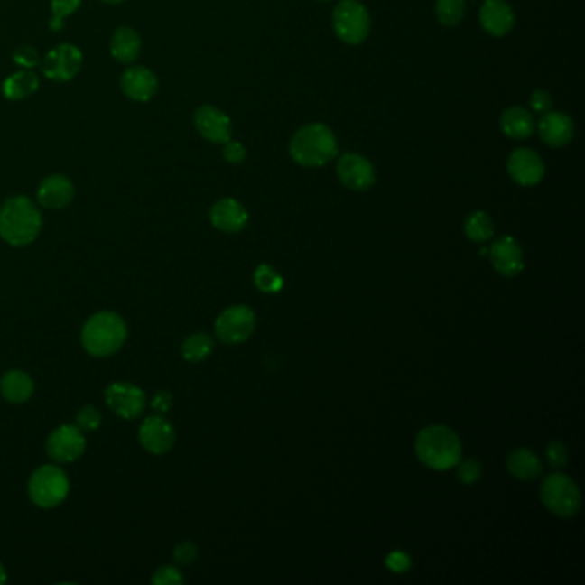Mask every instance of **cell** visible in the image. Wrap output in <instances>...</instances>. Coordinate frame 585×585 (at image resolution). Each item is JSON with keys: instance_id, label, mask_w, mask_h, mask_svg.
Returning a JSON list of instances; mask_svg holds the SVG:
<instances>
[{"instance_id": "6da1fadb", "label": "cell", "mask_w": 585, "mask_h": 585, "mask_svg": "<svg viewBox=\"0 0 585 585\" xmlns=\"http://www.w3.org/2000/svg\"><path fill=\"white\" fill-rule=\"evenodd\" d=\"M415 455L432 470H448L462 460V441L448 426H428L415 438Z\"/></svg>"}, {"instance_id": "7a4b0ae2", "label": "cell", "mask_w": 585, "mask_h": 585, "mask_svg": "<svg viewBox=\"0 0 585 585\" xmlns=\"http://www.w3.org/2000/svg\"><path fill=\"white\" fill-rule=\"evenodd\" d=\"M42 230V215L26 196H14L0 207V237L11 246H28Z\"/></svg>"}, {"instance_id": "3957f363", "label": "cell", "mask_w": 585, "mask_h": 585, "mask_svg": "<svg viewBox=\"0 0 585 585\" xmlns=\"http://www.w3.org/2000/svg\"><path fill=\"white\" fill-rule=\"evenodd\" d=\"M291 156L301 167H321L339 153L333 131L320 122L302 125L291 139Z\"/></svg>"}, {"instance_id": "277c9868", "label": "cell", "mask_w": 585, "mask_h": 585, "mask_svg": "<svg viewBox=\"0 0 585 585\" xmlns=\"http://www.w3.org/2000/svg\"><path fill=\"white\" fill-rule=\"evenodd\" d=\"M127 339V327L119 314L104 311L93 314L83 327L81 342L93 358L116 354Z\"/></svg>"}, {"instance_id": "5b68a950", "label": "cell", "mask_w": 585, "mask_h": 585, "mask_svg": "<svg viewBox=\"0 0 585 585\" xmlns=\"http://www.w3.org/2000/svg\"><path fill=\"white\" fill-rule=\"evenodd\" d=\"M541 501L551 514L571 518L579 514L582 506V495L570 476L554 472L546 476L541 484Z\"/></svg>"}, {"instance_id": "8992f818", "label": "cell", "mask_w": 585, "mask_h": 585, "mask_svg": "<svg viewBox=\"0 0 585 585\" xmlns=\"http://www.w3.org/2000/svg\"><path fill=\"white\" fill-rule=\"evenodd\" d=\"M28 493L36 506L53 508L60 505L70 493L68 476L57 465H43L32 476Z\"/></svg>"}, {"instance_id": "52a82bcc", "label": "cell", "mask_w": 585, "mask_h": 585, "mask_svg": "<svg viewBox=\"0 0 585 585\" xmlns=\"http://www.w3.org/2000/svg\"><path fill=\"white\" fill-rule=\"evenodd\" d=\"M333 30L347 45H359L371 30V18L359 0H342L333 9Z\"/></svg>"}, {"instance_id": "ba28073f", "label": "cell", "mask_w": 585, "mask_h": 585, "mask_svg": "<svg viewBox=\"0 0 585 585\" xmlns=\"http://www.w3.org/2000/svg\"><path fill=\"white\" fill-rule=\"evenodd\" d=\"M256 330V314L249 306H232L217 318L215 333L224 344H242Z\"/></svg>"}, {"instance_id": "9c48e42d", "label": "cell", "mask_w": 585, "mask_h": 585, "mask_svg": "<svg viewBox=\"0 0 585 585\" xmlns=\"http://www.w3.org/2000/svg\"><path fill=\"white\" fill-rule=\"evenodd\" d=\"M85 448H87V440L83 436V431L70 424L57 428L49 436L47 441L49 457L60 464H70L78 460L85 453Z\"/></svg>"}, {"instance_id": "30bf717a", "label": "cell", "mask_w": 585, "mask_h": 585, "mask_svg": "<svg viewBox=\"0 0 585 585\" xmlns=\"http://www.w3.org/2000/svg\"><path fill=\"white\" fill-rule=\"evenodd\" d=\"M107 405L122 419H136L144 411V392L131 383H112L105 390Z\"/></svg>"}, {"instance_id": "8fae6325", "label": "cell", "mask_w": 585, "mask_h": 585, "mask_svg": "<svg viewBox=\"0 0 585 585\" xmlns=\"http://www.w3.org/2000/svg\"><path fill=\"white\" fill-rule=\"evenodd\" d=\"M337 175L345 188L352 190H367L376 181L373 163L359 153H345L339 158Z\"/></svg>"}, {"instance_id": "7c38bea8", "label": "cell", "mask_w": 585, "mask_h": 585, "mask_svg": "<svg viewBox=\"0 0 585 585\" xmlns=\"http://www.w3.org/2000/svg\"><path fill=\"white\" fill-rule=\"evenodd\" d=\"M83 66V53L70 45L62 43L47 53L43 60V74L53 81H70Z\"/></svg>"}, {"instance_id": "4fadbf2b", "label": "cell", "mask_w": 585, "mask_h": 585, "mask_svg": "<svg viewBox=\"0 0 585 585\" xmlns=\"http://www.w3.org/2000/svg\"><path fill=\"white\" fill-rule=\"evenodd\" d=\"M506 171L516 184L531 188L543 181L544 177V162L531 148H516L506 162Z\"/></svg>"}, {"instance_id": "5bb4252c", "label": "cell", "mask_w": 585, "mask_h": 585, "mask_svg": "<svg viewBox=\"0 0 585 585\" xmlns=\"http://www.w3.org/2000/svg\"><path fill=\"white\" fill-rule=\"evenodd\" d=\"M194 125L203 138L225 144L232 139V121L220 108L213 105H203L194 114Z\"/></svg>"}, {"instance_id": "9a60e30c", "label": "cell", "mask_w": 585, "mask_h": 585, "mask_svg": "<svg viewBox=\"0 0 585 585\" xmlns=\"http://www.w3.org/2000/svg\"><path fill=\"white\" fill-rule=\"evenodd\" d=\"M139 443L153 455L167 453L175 443V430L162 415H152L139 428Z\"/></svg>"}, {"instance_id": "2e32d148", "label": "cell", "mask_w": 585, "mask_h": 585, "mask_svg": "<svg viewBox=\"0 0 585 585\" xmlns=\"http://www.w3.org/2000/svg\"><path fill=\"white\" fill-rule=\"evenodd\" d=\"M493 268L499 275L515 276L524 270V253L520 244L512 236H503L493 242L489 249Z\"/></svg>"}, {"instance_id": "e0dca14e", "label": "cell", "mask_w": 585, "mask_h": 585, "mask_svg": "<svg viewBox=\"0 0 585 585\" xmlns=\"http://www.w3.org/2000/svg\"><path fill=\"white\" fill-rule=\"evenodd\" d=\"M479 21L486 33L505 36L514 30L515 14L505 0H486L479 11Z\"/></svg>"}, {"instance_id": "ac0fdd59", "label": "cell", "mask_w": 585, "mask_h": 585, "mask_svg": "<svg viewBox=\"0 0 585 585\" xmlns=\"http://www.w3.org/2000/svg\"><path fill=\"white\" fill-rule=\"evenodd\" d=\"M121 88L127 98L135 102H148L158 91V79L153 70L136 66V68H129L122 74Z\"/></svg>"}, {"instance_id": "d6986e66", "label": "cell", "mask_w": 585, "mask_h": 585, "mask_svg": "<svg viewBox=\"0 0 585 585\" xmlns=\"http://www.w3.org/2000/svg\"><path fill=\"white\" fill-rule=\"evenodd\" d=\"M209 220L215 228L227 234H234V232H241L247 225L249 215L237 200L224 198L217 201L209 209Z\"/></svg>"}, {"instance_id": "ffe728a7", "label": "cell", "mask_w": 585, "mask_h": 585, "mask_svg": "<svg viewBox=\"0 0 585 585\" xmlns=\"http://www.w3.org/2000/svg\"><path fill=\"white\" fill-rule=\"evenodd\" d=\"M541 139L551 148H562L575 135V124L563 112H546L539 121Z\"/></svg>"}, {"instance_id": "44dd1931", "label": "cell", "mask_w": 585, "mask_h": 585, "mask_svg": "<svg viewBox=\"0 0 585 585\" xmlns=\"http://www.w3.org/2000/svg\"><path fill=\"white\" fill-rule=\"evenodd\" d=\"M74 198V186L70 177L62 173H53L43 179L38 188V201L49 209H62L68 207Z\"/></svg>"}, {"instance_id": "7402d4cb", "label": "cell", "mask_w": 585, "mask_h": 585, "mask_svg": "<svg viewBox=\"0 0 585 585\" xmlns=\"http://www.w3.org/2000/svg\"><path fill=\"white\" fill-rule=\"evenodd\" d=\"M499 125L501 131L508 136V138L522 141V139L529 138L535 129L534 124L533 114L524 108V107H510L501 114L499 119Z\"/></svg>"}, {"instance_id": "603a6c76", "label": "cell", "mask_w": 585, "mask_h": 585, "mask_svg": "<svg viewBox=\"0 0 585 585\" xmlns=\"http://www.w3.org/2000/svg\"><path fill=\"white\" fill-rule=\"evenodd\" d=\"M506 467L510 474L520 481H535L543 474L541 459L529 448L514 450L506 459Z\"/></svg>"}, {"instance_id": "cb8c5ba5", "label": "cell", "mask_w": 585, "mask_h": 585, "mask_svg": "<svg viewBox=\"0 0 585 585\" xmlns=\"http://www.w3.org/2000/svg\"><path fill=\"white\" fill-rule=\"evenodd\" d=\"M35 385L24 371H9L0 379V394L11 404H23L33 395Z\"/></svg>"}, {"instance_id": "d4e9b609", "label": "cell", "mask_w": 585, "mask_h": 585, "mask_svg": "<svg viewBox=\"0 0 585 585\" xmlns=\"http://www.w3.org/2000/svg\"><path fill=\"white\" fill-rule=\"evenodd\" d=\"M110 51L114 59L122 64L135 62L141 52V38L136 33V30L129 26H122L119 30H116V33L112 36Z\"/></svg>"}, {"instance_id": "484cf974", "label": "cell", "mask_w": 585, "mask_h": 585, "mask_svg": "<svg viewBox=\"0 0 585 585\" xmlns=\"http://www.w3.org/2000/svg\"><path fill=\"white\" fill-rule=\"evenodd\" d=\"M38 89V76L33 70H19L4 81L2 91L9 100H24Z\"/></svg>"}, {"instance_id": "4316f807", "label": "cell", "mask_w": 585, "mask_h": 585, "mask_svg": "<svg viewBox=\"0 0 585 585\" xmlns=\"http://www.w3.org/2000/svg\"><path fill=\"white\" fill-rule=\"evenodd\" d=\"M464 232L467 239L472 242H488L495 234V225L488 213L474 211L465 218Z\"/></svg>"}, {"instance_id": "83f0119b", "label": "cell", "mask_w": 585, "mask_h": 585, "mask_svg": "<svg viewBox=\"0 0 585 585\" xmlns=\"http://www.w3.org/2000/svg\"><path fill=\"white\" fill-rule=\"evenodd\" d=\"M181 350H182V358L186 361H205L208 356L213 352V340L208 337L207 333H194L184 340Z\"/></svg>"}, {"instance_id": "f1b7e54d", "label": "cell", "mask_w": 585, "mask_h": 585, "mask_svg": "<svg viewBox=\"0 0 585 585\" xmlns=\"http://www.w3.org/2000/svg\"><path fill=\"white\" fill-rule=\"evenodd\" d=\"M436 16L443 26H457L465 16V0H436Z\"/></svg>"}, {"instance_id": "f546056e", "label": "cell", "mask_w": 585, "mask_h": 585, "mask_svg": "<svg viewBox=\"0 0 585 585\" xmlns=\"http://www.w3.org/2000/svg\"><path fill=\"white\" fill-rule=\"evenodd\" d=\"M255 283L261 292L275 293L283 287V278L270 265H261L255 272Z\"/></svg>"}, {"instance_id": "4dcf8cb0", "label": "cell", "mask_w": 585, "mask_h": 585, "mask_svg": "<svg viewBox=\"0 0 585 585\" xmlns=\"http://www.w3.org/2000/svg\"><path fill=\"white\" fill-rule=\"evenodd\" d=\"M81 5V0H52V19L51 30L59 32L64 24V19L74 14Z\"/></svg>"}, {"instance_id": "1f68e13d", "label": "cell", "mask_w": 585, "mask_h": 585, "mask_svg": "<svg viewBox=\"0 0 585 585\" xmlns=\"http://www.w3.org/2000/svg\"><path fill=\"white\" fill-rule=\"evenodd\" d=\"M102 422V415L93 407L85 405L76 417V426L81 431H95Z\"/></svg>"}, {"instance_id": "d6a6232c", "label": "cell", "mask_w": 585, "mask_h": 585, "mask_svg": "<svg viewBox=\"0 0 585 585\" xmlns=\"http://www.w3.org/2000/svg\"><path fill=\"white\" fill-rule=\"evenodd\" d=\"M459 470H457V479L462 484H474L479 481L482 476V467L479 462L469 459L464 462H459Z\"/></svg>"}, {"instance_id": "836d02e7", "label": "cell", "mask_w": 585, "mask_h": 585, "mask_svg": "<svg viewBox=\"0 0 585 585\" xmlns=\"http://www.w3.org/2000/svg\"><path fill=\"white\" fill-rule=\"evenodd\" d=\"M152 582L155 585H181L184 584V577L177 568L167 565L156 570L155 575L152 577Z\"/></svg>"}, {"instance_id": "e575fe53", "label": "cell", "mask_w": 585, "mask_h": 585, "mask_svg": "<svg viewBox=\"0 0 585 585\" xmlns=\"http://www.w3.org/2000/svg\"><path fill=\"white\" fill-rule=\"evenodd\" d=\"M546 459L551 467L563 469L568 464V450L562 441H551L546 448Z\"/></svg>"}, {"instance_id": "d590c367", "label": "cell", "mask_w": 585, "mask_h": 585, "mask_svg": "<svg viewBox=\"0 0 585 585\" xmlns=\"http://www.w3.org/2000/svg\"><path fill=\"white\" fill-rule=\"evenodd\" d=\"M14 62L19 66H23V68H26V70H33L40 64V55L33 47L21 45L14 52Z\"/></svg>"}, {"instance_id": "8d00e7d4", "label": "cell", "mask_w": 585, "mask_h": 585, "mask_svg": "<svg viewBox=\"0 0 585 585\" xmlns=\"http://www.w3.org/2000/svg\"><path fill=\"white\" fill-rule=\"evenodd\" d=\"M386 567L390 568L392 571H395V573H405L413 567V562H411V556L407 552L394 551L386 558Z\"/></svg>"}, {"instance_id": "74e56055", "label": "cell", "mask_w": 585, "mask_h": 585, "mask_svg": "<svg viewBox=\"0 0 585 585\" xmlns=\"http://www.w3.org/2000/svg\"><path fill=\"white\" fill-rule=\"evenodd\" d=\"M173 558L179 565H190L198 558V550L192 543H182L173 551Z\"/></svg>"}, {"instance_id": "f35d334b", "label": "cell", "mask_w": 585, "mask_h": 585, "mask_svg": "<svg viewBox=\"0 0 585 585\" xmlns=\"http://www.w3.org/2000/svg\"><path fill=\"white\" fill-rule=\"evenodd\" d=\"M529 102H531V108H533L534 112H537V114L550 112L551 105H552L550 93L544 91V89H535L533 95H531Z\"/></svg>"}, {"instance_id": "ab89813d", "label": "cell", "mask_w": 585, "mask_h": 585, "mask_svg": "<svg viewBox=\"0 0 585 585\" xmlns=\"http://www.w3.org/2000/svg\"><path fill=\"white\" fill-rule=\"evenodd\" d=\"M225 162L228 163H241L246 158V148L237 141H227L224 148Z\"/></svg>"}, {"instance_id": "60d3db41", "label": "cell", "mask_w": 585, "mask_h": 585, "mask_svg": "<svg viewBox=\"0 0 585 585\" xmlns=\"http://www.w3.org/2000/svg\"><path fill=\"white\" fill-rule=\"evenodd\" d=\"M171 405H172V395L169 392H158L152 400V407L156 413H165L171 409Z\"/></svg>"}, {"instance_id": "b9f144b4", "label": "cell", "mask_w": 585, "mask_h": 585, "mask_svg": "<svg viewBox=\"0 0 585 585\" xmlns=\"http://www.w3.org/2000/svg\"><path fill=\"white\" fill-rule=\"evenodd\" d=\"M5 580H7V573H5V568H4V565L0 563V585L5 584Z\"/></svg>"}, {"instance_id": "7bdbcfd3", "label": "cell", "mask_w": 585, "mask_h": 585, "mask_svg": "<svg viewBox=\"0 0 585 585\" xmlns=\"http://www.w3.org/2000/svg\"><path fill=\"white\" fill-rule=\"evenodd\" d=\"M105 4H121L124 0H102Z\"/></svg>"}, {"instance_id": "ee69618b", "label": "cell", "mask_w": 585, "mask_h": 585, "mask_svg": "<svg viewBox=\"0 0 585 585\" xmlns=\"http://www.w3.org/2000/svg\"><path fill=\"white\" fill-rule=\"evenodd\" d=\"M323 2H328V0H323Z\"/></svg>"}]
</instances>
